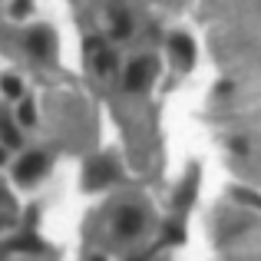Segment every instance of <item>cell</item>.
<instances>
[{
	"instance_id": "6da1fadb",
	"label": "cell",
	"mask_w": 261,
	"mask_h": 261,
	"mask_svg": "<svg viewBox=\"0 0 261 261\" xmlns=\"http://www.w3.org/2000/svg\"><path fill=\"white\" fill-rule=\"evenodd\" d=\"M23 50L30 53L33 60H40V63H46V60H53V50H57V37H53L50 27H30V30L23 33Z\"/></svg>"
},
{
	"instance_id": "7a4b0ae2",
	"label": "cell",
	"mask_w": 261,
	"mask_h": 261,
	"mask_svg": "<svg viewBox=\"0 0 261 261\" xmlns=\"http://www.w3.org/2000/svg\"><path fill=\"white\" fill-rule=\"evenodd\" d=\"M152 76H155V63L149 57H136L133 63L122 70V89H126V93H142V89H149Z\"/></svg>"
},
{
	"instance_id": "3957f363",
	"label": "cell",
	"mask_w": 261,
	"mask_h": 261,
	"mask_svg": "<svg viewBox=\"0 0 261 261\" xmlns=\"http://www.w3.org/2000/svg\"><path fill=\"white\" fill-rule=\"evenodd\" d=\"M46 169H50V155L40 152V149H33V152L20 155V162L13 166V178H17L20 185H33Z\"/></svg>"
},
{
	"instance_id": "277c9868",
	"label": "cell",
	"mask_w": 261,
	"mask_h": 261,
	"mask_svg": "<svg viewBox=\"0 0 261 261\" xmlns=\"http://www.w3.org/2000/svg\"><path fill=\"white\" fill-rule=\"evenodd\" d=\"M113 228H116V238H139L146 231V212L139 205H122L116 212Z\"/></svg>"
},
{
	"instance_id": "5b68a950",
	"label": "cell",
	"mask_w": 261,
	"mask_h": 261,
	"mask_svg": "<svg viewBox=\"0 0 261 261\" xmlns=\"http://www.w3.org/2000/svg\"><path fill=\"white\" fill-rule=\"evenodd\" d=\"M169 53H172L178 70H189V66L195 63V40L185 37V33H172V37H169Z\"/></svg>"
},
{
	"instance_id": "8992f818",
	"label": "cell",
	"mask_w": 261,
	"mask_h": 261,
	"mask_svg": "<svg viewBox=\"0 0 261 261\" xmlns=\"http://www.w3.org/2000/svg\"><path fill=\"white\" fill-rule=\"evenodd\" d=\"M89 63H93V70H96V76H113L116 70H119V57H116V50H109L106 43L99 46V50L89 57Z\"/></svg>"
},
{
	"instance_id": "52a82bcc",
	"label": "cell",
	"mask_w": 261,
	"mask_h": 261,
	"mask_svg": "<svg viewBox=\"0 0 261 261\" xmlns=\"http://www.w3.org/2000/svg\"><path fill=\"white\" fill-rule=\"evenodd\" d=\"M113 178H116V166H113V159H106V155L96 159L93 166L86 169V185L89 189H96V185H102V182H113Z\"/></svg>"
},
{
	"instance_id": "ba28073f",
	"label": "cell",
	"mask_w": 261,
	"mask_h": 261,
	"mask_svg": "<svg viewBox=\"0 0 261 261\" xmlns=\"http://www.w3.org/2000/svg\"><path fill=\"white\" fill-rule=\"evenodd\" d=\"M0 142L10 149H17L20 142H23V136H20V122H10L4 113H0Z\"/></svg>"
},
{
	"instance_id": "9c48e42d",
	"label": "cell",
	"mask_w": 261,
	"mask_h": 261,
	"mask_svg": "<svg viewBox=\"0 0 261 261\" xmlns=\"http://www.w3.org/2000/svg\"><path fill=\"white\" fill-rule=\"evenodd\" d=\"M17 122L20 126H27V129H33L37 126V106H33V99H20V106H17Z\"/></svg>"
},
{
	"instance_id": "30bf717a",
	"label": "cell",
	"mask_w": 261,
	"mask_h": 261,
	"mask_svg": "<svg viewBox=\"0 0 261 261\" xmlns=\"http://www.w3.org/2000/svg\"><path fill=\"white\" fill-rule=\"evenodd\" d=\"M0 93L10 96V99H23V83L17 76H4L0 80Z\"/></svg>"
},
{
	"instance_id": "8fae6325",
	"label": "cell",
	"mask_w": 261,
	"mask_h": 261,
	"mask_svg": "<svg viewBox=\"0 0 261 261\" xmlns=\"http://www.w3.org/2000/svg\"><path fill=\"white\" fill-rule=\"evenodd\" d=\"M109 30H113V37H129V33H133V20L126 17V13H113V27H109Z\"/></svg>"
},
{
	"instance_id": "7c38bea8",
	"label": "cell",
	"mask_w": 261,
	"mask_h": 261,
	"mask_svg": "<svg viewBox=\"0 0 261 261\" xmlns=\"http://www.w3.org/2000/svg\"><path fill=\"white\" fill-rule=\"evenodd\" d=\"M195 198V182H189V185H182V189L175 192V208H182L185 212V205Z\"/></svg>"
},
{
	"instance_id": "4fadbf2b",
	"label": "cell",
	"mask_w": 261,
	"mask_h": 261,
	"mask_svg": "<svg viewBox=\"0 0 261 261\" xmlns=\"http://www.w3.org/2000/svg\"><path fill=\"white\" fill-rule=\"evenodd\" d=\"M13 248H17V251H40L43 245H40L33 235H27V238H17V242H13Z\"/></svg>"
},
{
	"instance_id": "5bb4252c",
	"label": "cell",
	"mask_w": 261,
	"mask_h": 261,
	"mask_svg": "<svg viewBox=\"0 0 261 261\" xmlns=\"http://www.w3.org/2000/svg\"><path fill=\"white\" fill-rule=\"evenodd\" d=\"M166 242L169 245H182L185 242V228H182V225H169V228H166Z\"/></svg>"
},
{
	"instance_id": "9a60e30c",
	"label": "cell",
	"mask_w": 261,
	"mask_h": 261,
	"mask_svg": "<svg viewBox=\"0 0 261 261\" xmlns=\"http://www.w3.org/2000/svg\"><path fill=\"white\" fill-rule=\"evenodd\" d=\"M4 162H7V146L0 142V166H4Z\"/></svg>"
},
{
	"instance_id": "2e32d148",
	"label": "cell",
	"mask_w": 261,
	"mask_h": 261,
	"mask_svg": "<svg viewBox=\"0 0 261 261\" xmlns=\"http://www.w3.org/2000/svg\"><path fill=\"white\" fill-rule=\"evenodd\" d=\"M146 258H149V255H129L126 261H146Z\"/></svg>"
},
{
	"instance_id": "e0dca14e",
	"label": "cell",
	"mask_w": 261,
	"mask_h": 261,
	"mask_svg": "<svg viewBox=\"0 0 261 261\" xmlns=\"http://www.w3.org/2000/svg\"><path fill=\"white\" fill-rule=\"evenodd\" d=\"M86 261H106V258H102V255H89Z\"/></svg>"
}]
</instances>
